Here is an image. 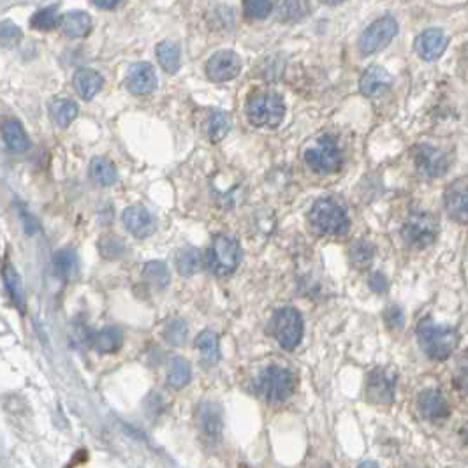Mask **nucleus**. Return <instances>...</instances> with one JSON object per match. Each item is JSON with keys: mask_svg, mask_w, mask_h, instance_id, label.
Masks as SVG:
<instances>
[{"mask_svg": "<svg viewBox=\"0 0 468 468\" xmlns=\"http://www.w3.org/2000/svg\"><path fill=\"white\" fill-rule=\"evenodd\" d=\"M164 337L168 338L169 344L182 345L187 340V322L182 319H175L165 326Z\"/></svg>", "mask_w": 468, "mask_h": 468, "instance_id": "37", "label": "nucleus"}, {"mask_svg": "<svg viewBox=\"0 0 468 468\" xmlns=\"http://www.w3.org/2000/svg\"><path fill=\"white\" fill-rule=\"evenodd\" d=\"M447 156L435 146L421 145L415 150V165L421 171V175L430 176V178L442 176L447 171Z\"/></svg>", "mask_w": 468, "mask_h": 468, "instance_id": "15", "label": "nucleus"}, {"mask_svg": "<svg viewBox=\"0 0 468 468\" xmlns=\"http://www.w3.org/2000/svg\"><path fill=\"white\" fill-rule=\"evenodd\" d=\"M125 229L136 238H148L156 231V219L152 213L143 206H129L121 215Z\"/></svg>", "mask_w": 468, "mask_h": 468, "instance_id": "14", "label": "nucleus"}, {"mask_svg": "<svg viewBox=\"0 0 468 468\" xmlns=\"http://www.w3.org/2000/svg\"><path fill=\"white\" fill-rule=\"evenodd\" d=\"M375 256V249L371 243L368 241H356L351 249V257L352 263L356 264L357 268H366L370 266V263L374 261Z\"/></svg>", "mask_w": 468, "mask_h": 468, "instance_id": "36", "label": "nucleus"}, {"mask_svg": "<svg viewBox=\"0 0 468 468\" xmlns=\"http://www.w3.org/2000/svg\"><path fill=\"white\" fill-rule=\"evenodd\" d=\"M370 287L375 293H384L388 289V280L382 273H374L370 278Z\"/></svg>", "mask_w": 468, "mask_h": 468, "instance_id": "42", "label": "nucleus"}, {"mask_svg": "<svg viewBox=\"0 0 468 468\" xmlns=\"http://www.w3.org/2000/svg\"><path fill=\"white\" fill-rule=\"evenodd\" d=\"M456 388L463 393H468V361L465 364L458 368V375H456Z\"/></svg>", "mask_w": 468, "mask_h": 468, "instance_id": "41", "label": "nucleus"}, {"mask_svg": "<svg viewBox=\"0 0 468 468\" xmlns=\"http://www.w3.org/2000/svg\"><path fill=\"white\" fill-rule=\"evenodd\" d=\"M125 85L129 92L134 95H148L157 88L156 69L148 62H138L132 64L125 76Z\"/></svg>", "mask_w": 468, "mask_h": 468, "instance_id": "11", "label": "nucleus"}, {"mask_svg": "<svg viewBox=\"0 0 468 468\" xmlns=\"http://www.w3.org/2000/svg\"><path fill=\"white\" fill-rule=\"evenodd\" d=\"M20 38H21L20 28H18L14 23H7V21H6V23H4V27H2L4 44H14Z\"/></svg>", "mask_w": 468, "mask_h": 468, "instance_id": "39", "label": "nucleus"}, {"mask_svg": "<svg viewBox=\"0 0 468 468\" xmlns=\"http://www.w3.org/2000/svg\"><path fill=\"white\" fill-rule=\"evenodd\" d=\"M246 116L256 127H278L285 116V102L275 92H259L246 102Z\"/></svg>", "mask_w": 468, "mask_h": 468, "instance_id": "3", "label": "nucleus"}, {"mask_svg": "<svg viewBox=\"0 0 468 468\" xmlns=\"http://www.w3.org/2000/svg\"><path fill=\"white\" fill-rule=\"evenodd\" d=\"M90 176L95 183H99L101 187H109L118 180L116 168L113 165V162H109L108 158L97 157L92 160L90 164Z\"/></svg>", "mask_w": 468, "mask_h": 468, "instance_id": "28", "label": "nucleus"}, {"mask_svg": "<svg viewBox=\"0 0 468 468\" xmlns=\"http://www.w3.org/2000/svg\"><path fill=\"white\" fill-rule=\"evenodd\" d=\"M418 340L430 359L445 361L458 347L459 334L455 327L425 319L418 327Z\"/></svg>", "mask_w": 468, "mask_h": 468, "instance_id": "1", "label": "nucleus"}, {"mask_svg": "<svg viewBox=\"0 0 468 468\" xmlns=\"http://www.w3.org/2000/svg\"><path fill=\"white\" fill-rule=\"evenodd\" d=\"M145 276L150 282V285H153L158 290L165 289L169 283V270L164 263H160V261H153V263L146 264Z\"/></svg>", "mask_w": 468, "mask_h": 468, "instance_id": "35", "label": "nucleus"}, {"mask_svg": "<svg viewBox=\"0 0 468 468\" xmlns=\"http://www.w3.org/2000/svg\"><path fill=\"white\" fill-rule=\"evenodd\" d=\"M391 83H393V78H391L389 72L384 67L374 65L361 76V94H364L366 97H381L382 94L389 90Z\"/></svg>", "mask_w": 468, "mask_h": 468, "instance_id": "18", "label": "nucleus"}, {"mask_svg": "<svg viewBox=\"0 0 468 468\" xmlns=\"http://www.w3.org/2000/svg\"><path fill=\"white\" fill-rule=\"evenodd\" d=\"M53 266L57 275L64 280L75 278L80 273V259L75 250L62 249L55 254Z\"/></svg>", "mask_w": 468, "mask_h": 468, "instance_id": "27", "label": "nucleus"}, {"mask_svg": "<svg viewBox=\"0 0 468 468\" xmlns=\"http://www.w3.org/2000/svg\"><path fill=\"white\" fill-rule=\"evenodd\" d=\"M229 129L231 120L229 116H227V113L219 111V109L209 113L208 120H206V136H208L213 143H219L220 139L226 138Z\"/></svg>", "mask_w": 468, "mask_h": 468, "instance_id": "31", "label": "nucleus"}, {"mask_svg": "<svg viewBox=\"0 0 468 468\" xmlns=\"http://www.w3.org/2000/svg\"><path fill=\"white\" fill-rule=\"evenodd\" d=\"M418 407L423 418L430 419V421H442L449 415V403L444 398V394L438 393L435 389H426L419 394Z\"/></svg>", "mask_w": 468, "mask_h": 468, "instance_id": "17", "label": "nucleus"}, {"mask_svg": "<svg viewBox=\"0 0 468 468\" xmlns=\"http://www.w3.org/2000/svg\"><path fill=\"white\" fill-rule=\"evenodd\" d=\"M305 162L317 175H331L338 171L342 165V153L337 141L327 136L317 139L315 145L305 152Z\"/></svg>", "mask_w": 468, "mask_h": 468, "instance_id": "4", "label": "nucleus"}, {"mask_svg": "<svg viewBox=\"0 0 468 468\" xmlns=\"http://www.w3.org/2000/svg\"><path fill=\"white\" fill-rule=\"evenodd\" d=\"M102 83H104L102 76L97 71H94V69L87 67L78 69L75 78H72V87H75L80 97H83L85 101H92L101 92Z\"/></svg>", "mask_w": 468, "mask_h": 468, "instance_id": "19", "label": "nucleus"}, {"mask_svg": "<svg viewBox=\"0 0 468 468\" xmlns=\"http://www.w3.org/2000/svg\"><path fill=\"white\" fill-rule=\"evenodd\" d=\"M2 138L6 148L13 153H23L31 148V141H28L27 132H25L23 125L18 120L4 121Z\"/></svg>", "mask_w": 468, "mask_h": 468, "instance_id": "20", "label": "nucleus"}, {"mask_svg": "<svg viewBox=\"0 0 468 468\" xmlns=\"http://www.w3.org/2000/svg\"><path fill=\"white\" fill-rule=\"evenodd\" d=\"M271 326L275 338L285 351H294L300 345L303 338V319L296 308L285 307L276 312Z\"/></svg>", "mask_w": 468, "mask_h": 468, "instance_id": "6", "label": "nucleus"}, {"mask_svg": "<svg viewBox=\"0 0 468 468\" xmlns=\"http://www.w3.org/2000/svg\"><path fill=\"white\" fill-rule=\"evenodd\" d=\"M273 11V2L271 0H245V13L256 20L268 18Z\"/></svg>", "mask_w": 468, "mask_h": 468, "instance_id": "38", "label": "nucleus"}, {"mask_svg": "<svg viewBox=\"0 0 468 468\" xmlns=\"http://www.w3.org/2000/svg\"><path fill=\"white\" fill-rule=\"evenodd\" d=\"M92 2H94V6H97L99 9H115L121 0H92Z\"/></svg>", "mask_w": 468, "mask_h": 468, "instance_id": "43", "label": "nucleus"}, {"mask_svg": "<svg viewBox=\"0 0 468 468\" xmlns=\"http://www.w3.org/2000/svg\"><path fill=\"white\" fill-rule=\"evenodd\" d=\"M176 264H178L180 275L192 276L195 271L199 270V266H201V254H199L197 249L187 246V249H183L182 252L178 254Z\"/></svg>", "mask_w": 468, "mask_h": 468, "instance_id": "34", "label": "nucleus"}, {"mask_svg": "<svg viewBox=\"0 0 468 468\" xmlns=\"http://www.w3.org/2000/svg\"><path fill=\"white\" fill-rule=\"evenodd\" d=\"M206 72H208V78L215 83H226L241 72V60L234 51H219L206 64Z\"/></svg>", "mask_w": 468, "mask_h": 468, "instance_id": "10", "label": "nucleus"}, {"mask_svg": "<svg viewBox=\"0 0 468 468\" xmlns=\"http://www.w3.org/2000/svg\"><path fill=\"white\" fill-rule=\"evenodd\" d=\"M445 209L451 219L468 224V178L452 182L445 190Z\"/></svg>", "mask_w": 468, "mask_h": 468, "instance_id": "12", "label": "nucleus"}, {"mask_svg": "<svg viewBox=\"0 0 468 468\" xmlns=\"http://www.w3.org/2000/svg\"><path fill=\"white\" fill-rule=\"evenodd\" d=\"M199 423L201 428L209 435V437H217L222 430V414H220V407L215 403H205L199 412Z\"/></svg>", "mask_w": 468, "mask_h": 468, "instance_id": "30", "label": "nucleus"}, {"mask_svg": "<svg viewBox=\"0 0 468 468\" xmlns=\"http://www.w3.org/2000/svg\"><path fill=\"white\" fill-rule=\"evenodd\" d=\"M256 386L268 401H283L293 394L294 377L287 368L270 366L259 375Z\"/></svg>", "mask_w": 468, "mask_h": 468, "instance_id": "7", "label": "nucleus"}, {"mask_svg": "<svg viewBox=\"0 0 468 468\" xmlns=\"http://www.w3.org/2000/svg\"><path fill=\"white\" fill-rule=\"evenodd\" d=\"M50 118L60 129L69 127L78 118L80 108L71 99H55L50 102Z\"/></svg>", "mask_w": 468, "mask_h": 468, "instance_id": "22", "label": "nucleus"}, {"mask_svg": "<svg viewBox=\"0 0 468 468\" xmlns=\"http://www.w3.org/2000/svg\"><path fill=\"white\" fill-rule=\"evenodd\" d=\"M156 53L158 64L165 72H169V75L178 72L180 64H182V51H180L178 44L173 43V40H162V43L157 44Z\"/></svg>", "mask_w": 468, "mask_h": 468, "instance_id": "24", "label": "nucleus"}, {"mask_svg": "<svg viewBox=\"0 0 468 468\" xmlns=\"http://www.w3.org/2000/svg\"><path fill=\"white\" fill-rule=\"evenodd\" d=\"M64 16H60L57 7H44L32 16L31 25L36 31H51V28L62 25Z\"/></svg>", "mask_w": 468, "mask_h": 468, "instance_id": "33", "label": "nucleus"}, {"mask_svg": "<svg viewBox=\"0 0 468 468\" xmlns=\"http://www.w3.org/2000/svg\"><path fill=\"white\" fill-rule=\"evenodd\" d=\"M195 347L199 349L202 357V363L206 366H215L220 361V344L219 337H217L213 331H202L199 333V337L195 338Z\"/></svg>", "mask_w": 468, "mask_h": 468, "instance_id": "25", "label": "nucleus"}, {"mask_svg": "<svg viewBox=\"0 0 468 468\" xmlns=\"http://www.w3.org/2000/svg\"><path fill=\"white\" fill-rule=\"evenodd\" d=\"M192 377V370L190 364L187 363L183 357H173L169 361V371H168V384L173 389H182L185 388Z\"/></svg>", "mask_w": 468, "mask_h": 468, "instance_id": "29", "label": "nucleus"}, {"mask_svg": "<svg viewBox=\"0 0 468 468\" xmlns=\"http://www.w3.org/2000/svg\"><path fill=\"white\" fill-rule=\"evenodd\" d=\"M241 261L239 243L231 236H217L208 252V264L217 275H229L238 268Z\"/></svg>", "mask_w": 468, "mask_h": 468, "instance_id": "5", "label": "nucleus"}, {"mask_svg": "<svg viewBox=\"0 0 468 468\" xmlns=\"http://www.w3.org/2000/svg\"><path fill=\"white\" fill-rule=\"evenodd\" d=\"M60 27L67 38L80 39V38H85V36H88V32H90V28H92V20L87 13H81V11H72V13L65 14Z\"/></svg>", "mask_w": 468, "mask_h": 468, "instance_id": "26", "label": "nucleus"}, {"mask_svg": "<svg viewBox=\"0 0 468 468\" xmlns=\"http://www.w3.org/2000/svg\"><path fill=\"white\" fill-rule=\"evenodd\" d=\"M310 222L313 229L326 236H340L349 231V215L344 206L334 199H319L310 209Z\"/></svg>", "mask_w": 468, "mask_h": 468, "instance_id": "2", "label": "nucleus"}, {"mask_svg": "<svg viewBox=\"0 0 468 468\" xmlns=\"http://www.w3.org/2000/svg\"><path fill=\"white\" fill-rule=\"evenodd\" d=\"M359 468H379V465L374 462H364V463H361Z\"/></svg>", "mask_w": 468, "mask_h": 468, "instance_id": "44", "label": "nucleus"}, {"mask_svg": "<svg viewBox=\"0 0 468 468\" xmlns=\"http://www.w3.org/2000/svg\"><path fill=\"white\" fill-rule=\"evenodd\" d=\"M320 2L327 4V6H337V4H342L344 0H320Z\"/></svg>", "mask_w": 468, "mask_h": 468, "instance_id": "45", "label": "nucleus"}, {"mask_svg": "<svg viewBox=\"0 0 468 468\" xmlns=\"http://www.w3.org/2000/svg\"><path fill=\"white\" fill-rule=\"evenodd\" d=\"M4 283H6V289L7 293H9L11 301H13L20 310H23L25 289L20 275L16 273V270H14L13 266H6V270H4Z\"/></svg>", "mask_w": 468, "mask_h": 468, "instance_id": "32", "label": "nucleus"}, {"mask_svg": "<svg viewBox=\"0 0 468 468\" xmlns=\"http://www.w3.org/2000/svg\"><path fill=\"white\" fill-rule=\"evenodd\" d=\"M386 322L389 327H401L403 326V313L398 307H391L386 310Z\"/></svg>", "mask_w": 468, "mask_h": 468, "instance_id": "40", "label": "nucleus"}, {"mask_svg": "<svg viewBox=\"0 0 468 468\" xmlns=\"http://www.w3.org/2000/svg\"><path fill=\"white\" fill-rule=\"evenodd\" d=\"M447 38L438 28H428L415 39V51L426 62H433L440 57L447 48Z\"/></svg>", "mask_w": 468, "mask_h": 468, "instance_id": "16", "label": "nucleus"}, {"mask_svg": "<svg viewBox=\"0 0 468 468\" xmlns=\"http://www.w3.org/2000/svg\"><path fill=\"white\" fill-rule=\"evenodd\" d=\"M438 234V222L431 213H414L405 222L401 236L405 243L414 249H425L435 241Z\"/></svg>", "mask_w": 468, "mask_h": 468, "instance_id": "8", "label": "nucleus"}, {"mask_svg": "<svg viewBox=\"0 0 468 468\" xmlns=\"http://www.w3.org/2000/svg\"><path fill=\"white\" fill-rule=\"evenodd\" d=\"M394 388H396V377L382 368H377L368 375L366 394L375 403H391L394 400Z\"/></svg>", "mask_w": 468, "mask_h": 468, "instance_id": "13", "label": "nucleus"}, {"mask_svg": "<svg viewBox=\"0 0 468 468\" xmlns=\"http://www.w3.org/2000/svg\"><path fill=\"white\" fill-rule=\"evenodd\" d=\"M398 34V23L394 18L384 16L381 20L374 21L359 38V51L363 55L377 53L384 50L386 46Z\"/></svg>", "mask_w": 468, "mask_h": 468, "instance_id": "9", "label": "nucleus"}, {"mask_svg": "<svg viewBox=\"0 0 468 468\" xmlns=\"http://www.w3.org/2000/svg\"><path fill=\"white\" fill-rule=\"evenodd\" d=\"M310 0H278L276 16L283 23H296L310 14Z\"/></svg>", "mask_w": 468, "mask_h": 468, "instance_id": "21", "label": "nucleus"}, {"mask_svg": "<svg viewBox=\"0 0 468 468\" xmlns=\"http://www.w3.org/2000/svg\"><path fill=\"white\" fill-rule=\"evenodd\" d=\"M92 342H94L95 351L111 354L120 351V347L124 345V333H121L120 327L106 326L92 337Z\"/></svg>", "mask_w": 468, "mask_h": 468, "instance_id": "23", "label": "nucleus"}]
</instances>
